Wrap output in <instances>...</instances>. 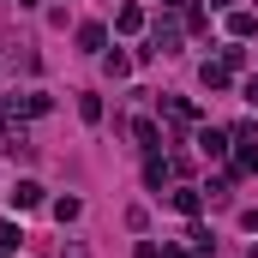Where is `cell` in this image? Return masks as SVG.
I'll return each mask as SVG.
<instances>
[{"instance_id": "ba28073f", "label": "cell", "mask_w": 258, "mask_h": 258, "mask_svg": "<svg viewBox=\"0 0 258 258\" xmlns=\"http://www.w3.org/2000/svg\"><path fill=\"white\" fill-rule=\"evenodd\" d=\"M102 42H108L102 24H78V48H84V54H102Z\"/></svg>"}, {"instance_id": "7c38bea8", "label": "cell", "mask_w": 258, "mask_h": 258, "mask_svg": "<svg viewBox=\"0 0 258 258\" xmlns=\"http://www.w3.org/2000/svg\"><path fill=\"white\" fill-rule=\"evenodd\" d=\"M240 144H246V150L234 156V174H258V144L252 138H240Z\"/></svg>"}, {"instance_id": "4fadbf2b", "label": "cell", "mask_w": 258, "mask_h": 258, "mask_svg": "<svg viewBox=\"0 0 258 258\" xmlns=\"http://www.w3.org/2000/svg\"><path fill=\"white\" fill-rule=\"evenodd\" d=\"M78 216H84L78 198H54V222H78Z\"/></svg>"}, {"instance_id": "8fae6325", "label": "cell", "mask_w": 258, "mask_h": 258, "mask_svg": "<svg viewBox=\"0 0 258 258\" xmlns=\"http://www.w3.org/2000/svg\"><path fill=\"white\" fill-rule=\"evenodd\" d=\"M12 108H18V114H48V108H54V102H48V96H42V90H30V96H18V102H12Z\"/></svg>"}, {"instance_id": "ffe728a7", "label": "cell", "mask_w": 258, "mask_h": 258, "mask_svg": "<svg viewBox=\"0 0 258 258\" xmlns=\"http://www.w3.org/2000/svg\"><path fill=\"white\" fill-rule=\"evenodd\" d=\"M240 96H246V102H258V78H246V84H240Z\"/></svg>"}, {"instance_id": "7402d4cb", "label": "cell", "mask_w": 258, "mask_h": 258, "mask_svg": "<svg viewBox=\"0 0 258 258\" xmlns=\"http://www.w3.org/2000/svg\"><path fill=\"white\" fill-rule=\"evenodd\" d=\"M138 258H162V252H156V246H150V240H138Z\"/></svg>"}, {"instance_id": "277c9868", "label": "cell", "mask_w": 258, "mask_h": 258, "mask_svg": "<svg viewBox=\"0 0 258 258\" xmlns=\"http://www.w3.org/2000/svg\"><path fill=\"white\" fill-rule=\"evenodd\" d=\"M162 114H168L174 126H192V120H198V108L186 102V96H162Z\"/></svg>"}, {"instance_id": "6da1fadb", "label": "cell", "mask_w": 258, "mask_h": 258, "mask_svg": "<svg viewBox=\"0 0 258 258\" xmlns=\"http://www.w3.org/2000/svg\"><path fill=\"white\" fill-rule=\"evenodd\" d=\"M180 48V24L174 18H156V30H150V54H174Z\"/></svg>"}, {"instance_id": "2e32d148", "label": "cell", "mask_w": 258, "mask_h": 258, "mask_svg": "<svg viewBox=\"0 0 258 258\" xmlns=\"http://www.w3.org/2000/svg\"><path fill=\"white\" fill-rule=\"evenodd\" d=\"M186 30H192V36L210 30V12H204V6H186Z\"/></svg>"}, {"instance_id": "7a4b0ae2", "label": "cell", "mask_w": 258, "mask_h": 258, "mask_svg": "<svg viewBox=\"0 0 258 258\" xmlns=\"http://www.w3.org/2000/svg\"><path fill=\"white\" fill-rule=\"evenodd\" d=\"M132 138H138V150H144V156H156V150H162V132H156V120H144V114L132 120Z\"/></svg>"}, {"instance_id": "cb8c5ba5", "label": "cell", "mask_w": 258, "mask_h": 258, "mask_svg": "<svg viewBox=\"0 0 258 258\" xmlns=\"http://www.w3.org/2000/svg\"><path fill=\"white\" fill-rule=\"evenodd\" d=\"M18 6H42V0H18Z\"/></svg>"}, {"instance_id": "5b68a950", "label": "cell", "mask_w": 258, "mask_h": 258, "mask_svg": "<svg viewBox=\"0 0 258 258\" xmlns=\"http://www.w3.org/2000/svg\"><path fill=\"white\" fill-rule=\"evenodd\" d=\"M168 204H174L180 216H198V210H204V192H198V186H180V192H168Z\"/></svg>"}, {"instance_id": "30bf717a", "label": "cell", "mask_w": 258, "mask_h": 258, "mask_svg": "<svg viewBox=\"0 0 258 258\" xmlns=\"http://www.w3.org/2000/svg\"><path fill=\"white\" fill-rule=\"evenodd\" d=\"M252 30H258V18H252V12H228V36H234V42H246Z\"/></svg>"}, {"instance_id": "8992f818", "label": "cell", "mask_w": 258, "mask_h": 258, "mask_svg": "<svg viewBox=\"0 0 258 258\" xmlns=\"http://www.w3.org/2000/svg\"><path fill=\"white\" fill-rule=\"evenodd\" d=\"M204 90H228V78H234V66H222V60H204Z\"/></svg>"}, {"instance_id": "9a60e30c", "label": "cell", "mask_w": 258, "mask_h": 258, "mask_svg": "<svg viewBox=\"0 0 258 258\" xmlns=\"http://www.w3.org/2000/svg\"><path fill=\"white\" fill-rule=\"evenodd\" d=\"M168 180V168H162V156H144V186H162Z\"/></svg>"}, {"instance_id": "d6986e66", "label": "cell", "mask_w": 258, "mask_h": 258, "mask_svg": "<svg viewBox=\"0 0 258 258\" xmlns=\"http://www.w3.org/2000/svg\"><path fill=\"white\" fill-rule=\"evenodd\" d=\"M18 240H24V234H18L12 222H0V246H6V252H18Z\"/></svg>"}, {"instance_id": "9c48e42d", "label": "cell", "mask_w": 258, "mask_h": 258, "mask_svg": "<svg viewBox=\"0 0 258 258\" xmlns=\"http://www.w3.org/2000/svg\"><path fill=\"white\" fill-rule=\"evenodd\" d=\"M12 204H18V210H36V204H42V186H36V180H18V186H12Z\"/></svg>"}, {"instance_id": "603a6c76", "label": "cell", "mask_w": 258, "mask_h": 258, "mask_svg": "<svg viewBox=\"0 0 258 258\" xmlns=\"http://www.w3.org/2000/svg\"><path fill=\"white\" fill-rule=\"evenodd\" d=\"M162 258H192V252H186V246H162Z\"/></svg>"}, {"instance_id": "44dd1931", "label": "cell", "mask_w": 258, "mask_h": 258, "mask_svg": "<svg viewBox=\"0 0 258 258\" xmlns=\"http://www.w3.org/2000/svg\"><path fill=\"white\" fill-rule=\"evenodd\" d=\"M60 258H90V252H84V246H78V240H66V252Z\"/></svg>"}, {"instance_id": "5bb4252c", "label": "cell", "mask_w": 258, "mask_h": 258, "mask_svg": "<svg viewBox=\"0 0 258 258\" xmlns=\"http://www.w3.org/2000/svg\"><path fill=\"white\" fill-rule=\"evenodd\" d=\"M78 114L96 126V120H102V96H90V90H84V96H78Z\"/></svg>"}, {"instance_id": "ac0fdd59", "label": "cell", "mask_w": 258, "mask_h": 258, "mask_svg": "<svg viewBox=\"0 0 258 258\" xmlns=\"http://www.w3.org/2000/svg\"><path fill=\"white\" fill-rule=\"evenodd\" d=\"M102 66H108V78H126V72H132V60H126V54H108Z\"/></svg>"}, {"instance_id": "e0dca14e", "label": "cell", "mask_w": 258, "mask_h": 258, "mask_svg": "<svg viewBox=\"0 0 258 258\" xmlns=\"http://www.w3.org/2000/svg\"><path fill=\"white\" fill-rule=\"evenodd\" d=\"M186 240H192V252H210V246H216V240H210V228H198V222H192V234H186Z\"/></svg>"}, {"instance_id": "484cf974", "label": "cell", "mask_w": 258, "mask_h": 258, "mask_svg": "<svg viewBox=\"0 0 258 258\" xmlns=\"http://www.w3.org/2000/svg\"><path fill=\"white\" fill-rule=\"evenodd\" d=\"M0 258H6V246H0Z\"/></svg>"}, {"instance_id": "3957f363", "label": "cell", "mask_w": 258, "mask_h": 258, "mask_svg": "<svg viewBox=\"0 0 258 258\" xmlns=\"http://www.w3.org/2000/svg\"><path fill=\"white\" fill-rule=\"evenodd\" d=\"M198 156H228V132L222 126H198Z\"/></svg>"}, {"instance_id": "52a82bcc", "label": "cell", "mask_w": 258, "mask_h": 258, "mask_svg": "<svg viewBox=\"0 0 258 258\" xmlns=\"http://www.w3.org/2000/svg\"><path fill=\"white\" fill-rule=\"evenodd\" d=\"M114 30H120V36H138V30H144V6H120V12H114Z\"/></svg>"}, {"instance_id": "d4e9b609", "label": "cell", "mask_w": 258, "mask_h": 258, "mask_svg": "<svg viewBox=\"0 0 258 258\" xmlns=\"http://www.w3.org/2000/svg\"><path fill=\"white\" fill-rule=\"evenodd\" d=\"M162 6H174V0H162Z\"/></svg>"}]
</instances>
